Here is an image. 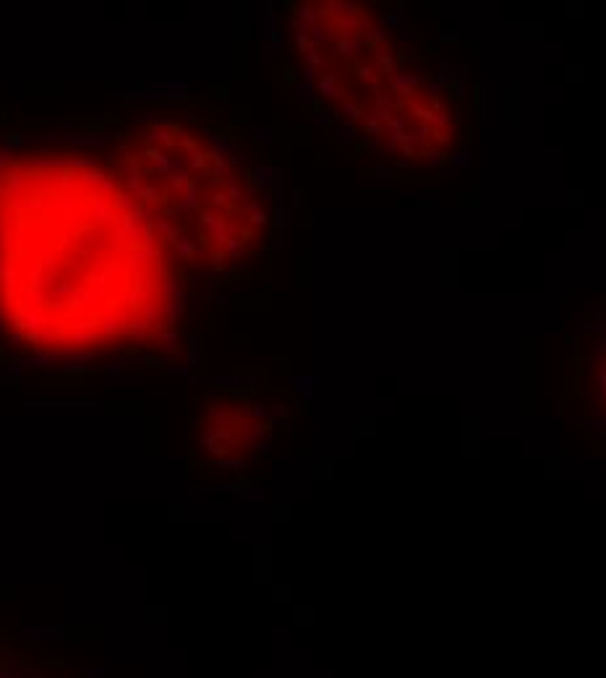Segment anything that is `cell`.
Returning a JSON list of instances; mask_svg holds the SVG:
<instances>
[{"instance_id":"cell-16","label":"cell","mask_w":606,"mask_h":678,"mask_svg":"<svg viewBox=\"0 0 606 678\" xmlns=\"http://www.w3.org/2000/svg\"><path fill=\"white\" fill-rule=\"evenodd\" d=\"M439 39H442V42H458L460 37L458 34H439Z\"/></svg>"},{"instance_id":"cell-1","label":"cell","mask_w":606,"mask_h":678,"mask_svg":"<svg viewBox=\"0 0 606 678\" xmlns=\"http://www.w3.org/2000/svg\"><path fill=\"white\" fill-rule=\"evenodd\" d=\"M21 637L26 642H63V629H47V626H26L21 629Z\"/></svg>"},{"instance_id":"cell-7","label":"cell","mask_w":606,"mask_h":678,"mask_svg":"<svg viewBox=\"0 0 606 678\" xmlns=\"http://www.w3.org/2000/svg\"><path fill=\"white\" fill-rule=\"evenodd\" d=\"M460 79H463V76H460L458 71H454L452 66H447V63H444L442 68H439V79H436V81L442 84V86H454V84H458Z\"/></svg>"},{"instance_id":"cell-3","label":"cell","mask_w":606,"mask_h":678,"mask_svg":"<svg viewBox=\"0 0 606 678\" xmlns=\"http://www.w3.org/2000/svg\"><path fill=\"white\" fill-rule=\"evenodd\" d=\"M0 678H44V668L42 665H19V668L3 670Z\"/></svg>"},{"instance_id":"cell-4","label":"cell","mask_w":606,"mask_h":678,"mask_svg":"<svg viewBox=\"0 0 606 678\" xmlns=\"http://www.w3.org/2000/svg\"><path fill=\"white\" fill-rule=\"evenodd\" d=\"M319 91H322L324 97H329V99H342V97H345V91H342V86L337 84L335 76H327V79H322Z\"/></svg>"},{"instance_id":"cell-12","label":"cell","mask_w":606,"mask_h":678,"mask_svg":"<svg viewBox=\"0 0 606 678\" xmlns=\"http://www.w3.org/2000/svg\"><path fill=\"white\" fill-rule=\"evenodd\" d=\"M452 97H454V99H463V97H465V76L452 86Z\"/></svg>"},{"instance_id":"cell-5","label":"cell","mask_w":606,"mask_h":678,"mask_svg":"<svg viewBox=\"0 0 606 678\" xmlns=\"http://www.w3.org/2000/svg\"><path fill=\"white\" fill-rule=\"evenodd\" d=\"M335 47L340 50V55H345V58H358L361 55V50H363V42L361 39H340Z\"/></svg>"},{"instance_id":"cell-10","label":"cell","mask_w":606,"mask_h":678,"mask_svg":"<svg viewBox=\"0 0 606 678\" xmlns=\"http://www.w3.org/2000/svg\"><path fill=\"white\" fill-rule=\"evenodd\" d=\"M342 110H345V115H347V118H350V120H356V118H361V104H358V99H347V102H345V107H342Z\"/></svg>"},{"instance_id":"cell-8","label":"cell","mask_w":606,"mask_h":678,"mask_svg":"<svg viewBox=\"0 0 606 678\" xmlns=\"http://www.w3.org/2000/svg\"><path fill=\"white\" fill-rule=\"evenodd\" d=\"M387 39V34H384V24H374L371 29H369V34H366V42L371 44V47H379V44H382Z\"/></svg>"},{"instance_id":"cell-14","label":"cell","mask_w":606,"mask_h":678,"mask_svg":"<svg viewBox=\"0 0 606 678\" xmlns=\"http://www.w3.org/2000/svg\"><path fill=\"white\" fill-rule=\"evenodd\" d=\"M426 159H429L431 164H439V162L444 159V154H439V151H429V154H426Z\"/></svg>"},{"instance_id":"cell-15","label":"cell","mask_w":606,"mask_h":678,"mask_svg":"<svg viewBox=\"0 0 606 678\" xmlns=\"http://www.w3.org/2000/svg\"><path fill=\"white\" fill-rule=\"evenodd\" d=\"M400 19H402V16H400V13H397V11H392V13H387V24H392V26H397V24H400Z\"/></svg>"},{"instance_id":"cell-2","label":"cell","mask_w":606,"mask_h":678,"mask_svg":"<svg viewBox=\"0 0 606 678\" xmlns=\"http://www.w3.org/2000/svg\"><path fill=\"white\" fill-rule=\"evenodd\" d=\"M389 84H392V91H395V94H405L408 97L413 91V86L421 84V79H418V76H408V73H397L395 71V73L389 76Z\"/></svg>"},{"instance_id":"cell-9","label":"cell","mask_w":606,"mask_h":678,"mask_svg":"<svg viewBox=\"0 0 606 678\" xmlns=\"http://www.w3.org/2000/svg\"><path fill=\"white\" fill-rule=\"evenodd\" d=\"M421 91H423L426 97H431V99H439V97H442V91H444V86L439 84V81H429V84H423Z\"/></svg>"},{"instance_id":"cell-11","label":"cell","mask_w":606,"mask_h":678,"mask_svg":"<svg viewBox=\"0 0 606 678\" xmlns=\"http://www.w3.org/2000/svg\"><path fill=\"white\" fill-rule=\"evenodd\" d=\"M452 159L454 164H460V167H471V154H468V149H458L452 154Z\"/></svg>"},{"instance_id":"cell-6","label":"cell","mask_w":606,"mask_h":678,"mask_svg":"<svg viewBox=\"0 0 606 678\" xmlns=\"http://www.w3.org/2000/svg\"><path fill=\"white\" fill-rule=\"evenodd\" d=\"M376 63H379V68H382V73L392 76L395 73V52L392 50H379L376 52Z\"/></svg>"},{"instance_id":"cell-13","label":"cell","mask_w":606,"mask_h":678,"mask_svg":"<svg viewBox=\"0 0 606 678\" xmlns=\"http://www.w3.org/2000/svg\"><path fill=\"white\" fill-rule=\"evenodd\" d=\"M86 675L89 678H108V670L105 668H86Z\"/></svg>"}]
</instances>
